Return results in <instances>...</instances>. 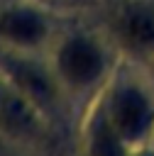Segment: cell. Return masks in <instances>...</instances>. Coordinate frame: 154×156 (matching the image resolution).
<instances>
[{
	"mask_svg": "<svg viewBox=\"0 0 154 156\" xmlns=\"http://www.w3.org/2000/svg\"><path fill=\"white\" fill-rule=\"evenodd\" d=\"M59 68L66 80L83 85L100 73L103 58H100V51L88 39H71L68 44H64L59 54Z\"/></svg>",
	"mask_w": 154,
	"mask_h": 156,
	"instance_id": "cell-1",
	"label": "cell"
},
{
	"mask_svg": "<svg viewBox=\"0 0 154 156\" xmlns=\"http://www.w3.org/2000/svg\"><path fill=\"white\" fill-rule=\"evenodd\" d=\"M149 117H152V110H149V102L142 93L137 90H125L115 98L112 102V110H110V124L112 129L125 136V139H134L139 136L147 124H149Z\"/></svg>",
	"mask_w": 154,
	"mask_h": 156,
	"instance_id": "cell-2",
	"label": "cell"
},
{
	"mask_svg": "<svg viewBox=\"0 0 154 156\" xmlns=\"http://www.w3.org/2000/svg\"><path fill=\"white\" fill-rule=\"evenodd\" d=\"M0 127L7 134H32L37 129V117L24 93H15L0 85Z\"/></svg>",
	"mask_w": 154,
	"mask_h": 156,
	"instance_id": "cell-3",
	"label": "cell"
},
{
	"mask_svg": "<svg viewBox=\"0 0 154 156\" xmlns=\"http://www.w3.org/2000/svg\"><path fill=\"white\" fill-rule=\"evenodd\" d=\"M46 27L39 15L29 10H10L0 15V34L17 44H37L44 37Z\"/></svg>",
	"mask_w": 154,
	"mask_h": 156,
	"instance_id": "cell-4",
	"label": "cell"
},
{
	"mask_svg": "<svg viewBox=\"0 0 154 156\" xmlns=\"http://www.w3.org/2000/svg\"><path fill=\"white\" fill-rule=\"evenodd\" d=\"M117 32L122 41L137 49L154 46V15L147 10H127L117 20Z\"/></svg>",
	"mask_w": 154,
	"mask_h": 156,
	"instance_id": "cell-5",
	"label": "cell"
},
{
	"mask_svg": "<svg viewBox=\"0 0 154 156\" xmlns=\"http://www.w3.org/2000/svg\"><path fill=\"white\" fill-rule=\"evenodd\" d=\"M10 76L15 78V83L20 85V90L29 98V100H51L54 98V88L46 80V76L42 71H37L29 63H12L10 66Z\"/></svg>",
	"mask_w": 154,
	"mask_h": 156,
	"instance_id": "cell-6",
	"label": "cell"
},
{
	"mask_svg": "<svg viewBox=\"0 0 154 156\" xmlns=\"http://www.w3.org/2000/svg\"><path fill=\"white\" fill-rule=\"evenodd\" d=\"M90 156H122V146H120L117 132L110 124H98L93 129Z\"/></svg>",
	"mask_w": 154,
	"mask_h": 156,
	"instance_id": "cell-7",
	"label": "cell"
}]
</instances>
